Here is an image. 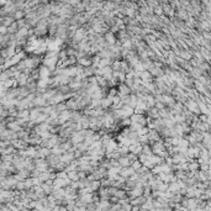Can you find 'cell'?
I'll return each instance as SVG.
<instances>
[{"instance_id":"obj_1","label":"cell","mask_w":211,"mask_h":211,"mask_svg":"<svg viewBox=\"0 0 211 211\" xmlns=\"http://www.w3.org/2000/svg\"><path fill=\"white\" fill-rule=\"evenodd\" d=\"M175 19H178V20H180V21L186 22V21L190 19V15H189V13H188L184 8H181V9L177 10V13H175Z\"/></svg>"},{"instance_id":"obj_2","label":"cell","mask_w":211,"mask_h":211,"mask_svg":"<svg viewBox=\"0 0 211 211\" xmlns=\"http://www.w3.org/2000/svg\"><path fill=\"white\" fill-rule=\"evenodd\" d=\"M74 161H75V156H74V153H72V152H66V153H63V154L61 156V162L66 163L67 165L72 164Z\"/></svg>"},{"instance_id":"obj_3","label":"cell","mask_w":211,"mask_h":211,"mask_svg":"<svg viewBox=\"0 0 211 211\" xmlns=\"http://www.w3.org/2000/svg\"><path fill=\"white\" fill-rule=\"evenodd\" d=\"M140 79L143 83H154V77L151 74V72L148 70H143L140 73Z\"/></svg>"},{"instance_id":"obj_4","label":"cell","mask_w":211,"mask_h":211,"mask_svg":"<svg viewBox=\"0 0 211 211\" xmlns=\"http://www.w3.org/2000/svg\"><path fill=\"white\" fill-rule=\"evenodd\" d=\"M148 137H149V141H151V143H149L151 146H152L153 143H156V142H158V141L163 140V138H162V136H161V133H159L158 131H156V130H149Z\"/></svg>"},{"instance_id":"obj_5","label":"cell","mask_w":211,"mask_h":211,"mask_svg":"<svg viewBox=\"0 0 211 211\" xmlns=\"http://www.w3.org/2000/svg\"><path fill=\"white\" fill-rule=\"evenodd\" d=\"M113 105H114V101H113V98H111V96H108V98H105V99H101L100 106H101L104 110H109V109H111Z\"/></svg>"},{"instance_id":"obj_6","label":"cell","mask_w":211,"mask_h":211,"mask_svg":"<svg viewBox=\"0 0 211 211\" xmlns=\"http://www.w3.org/2000/svg\"><path fill=\"white\" fill-rule=\"evenodd\" d=\"M11 146L14 147V148H16L18 151H21V149H26L27 147H29V145L24 141V140H20V138H18V140H15V141H13L11 142Z\"/></svg>"},{"instance_id":"obj_7","label":"cell","mask_w":211,"mask_h":211,"mask_svg":"<svg viewBox=\"0 0 211 211\" xmlns=\"http://www.w3.org/2000/svg\"><path fill=\"white\" fill-rule=\"evenodd\" d=\"M135 173H136V170H135L132 167H129V168H121V170H120V175H121V177H124L125 179H130Z\"/></svg>"},{"instance_id":"obj_8","label":"cell","mask_w":211,"mask_h":211,"mask_svg":"<svg viewBox=\"0 0 211 211\" xmlns=\"http://www.w3.org/2000/svg\"><path fill=\"white\" fill-rule=\"evenodd\" d=\"M129 148H130V153H133V154H137V156H140V154L142 153L143 145H141L140 142H136V143L131 145Z\"/></svg>"},{"instance_id":"obj_9","label":"cell","mask_w":211,"mask_h":211,"mask_svg":"<svg viewBox=\"0 0 211 211\" xmlns=\"http://www.w3.org/2000/svg\"><path fill=\"white\" fill-rule=\"evenodd\" d=\"M104 38H105V41H106L110 46H114V45H116V42H117V37H116V35H114L113 32H108V34H105L104 35Z\"/></svg>"},{"instance_id":"obj_10","label":"cell","mask_w":211,"mask_h":211,"mask_svg":"<svg viewBox=\"0 0 211 211\" xmlns=\"http://www.w3.org/2000/svg\"><path fill=\"white\" fill-rule=\"evenodd\" d=\"M117 89H119V96H126V95H131L132 93H131V89L124 83V84H120L119 86H117Z\"/></svg>"},{"instance_id":"obj_11","label":"cell","mask_w":211,"mask_h":211,"mask_svg":"<svg viewBox=\"0 0 211 211\" xmlns=\"http://www.w3.org/2000/svg\"><path fill=\"white\" fill-rule=\"evenodd\" d=\"M146 116L151 117L152 120H157V119H161V115H159V110L157 108H151L147 110V114Z\"/></svg>"},{"instance_id":"obj_12","label":"cell","mask_w":211,"mask_h":211,"mask_svg":"<svg viewBox=\"0 0 211 211\" xmlns=\"http://www.w3.org/2000/svg\"><path fill=\"white\" fill-rule=\"evenodd\" d=\"M78 64L84 67V68H89V67L93 66V59H91V57L86 56V57H84L82 59H78Z\"/></svg>"},{"instance_id":"obj_13","label":"cell","mask_w":211,"mask_h":211,"mask_svg":"<svg viewBox=\"0 0 211 211\" xmlns=\"http://www.w3.org/2000/svg\"><path fill=\"white\" fill-rule=\"evenodd\" d=\"M178 57L183 58L184 61L190 62V59L193 58V52H191V50H180V53Z\"/></svg>"},{"instance_id":"obj_14","label":"cell","mask_w":211,"mask_h":211,"mask_svg":"<svg viewBox=\"0 0 211 211\" xmlns=\"http://www.w3.org/2000/svg\"><path fill=\"white\" fill-rule=\"evenodd\" d=\"M0 21H2V25H3V26L9 27V26H11V25L15 22V19H14L13 15H8V16H5V18H0Z\"/></svg>"},{"instance_id":"obj_15","label":"cell","mask_w":211,"mask_h":211,"mask_svg":"<svg viewBox=\"0 0 211 211\" xmlns=\"http://www.w3.org/2000/svg\"><path fill=\"white\" fill-rule=\"evenodd\" d=\"M29 78H30V77H27L26 74L21 73V74L16 78V80H18V83H19V86H26L27 83H29Z\"/></svg>"},{"instance_id":"obj_16","label":"cell","mask_w":211,"mask_h":211,"mask_svg":"<svg viewBox=\"0 0 211 211\" xmlns=\"http://www.w3.org/2000/svg\"><path fill=\"white\" fill-rule=\"evenodd\" d=\"M119 163H120V167L121 168H129L132 165V162L127 158V156H122L120 159H119Z\"/></svg>"},{"instance_id":"obj_17","label":"cell","mask_w":211,"mask_h":211,"mask_svg":"<svg viewBox=\"0 0 211 211\" xmlns=\"http://www.w3.org/2000/svg\"><path fill=\"white\" fill-rule=\"evenodd\" d=\"M132 69H133V68L130 66V63H129L127 61H125V59H122V61H121V72H122V73L129 74Z\"/></svg>"},{"instance_id":"obj_18","label":"cell","mask_w":211,"mask_h":211,"mask_svg":"<svg viewBox=\"0 0 211 211\" xmlns=\"http://www.w3.org/2000/svg\"><path fill=\"white\" fill-rule=\"evenodd\" d=\"M14 19H15V21H20V20H24V19H26V13L24 11V10H18L14 15Z\"/></svg>"},{"instance_id":"obj_19","label":"cell","mask_w":211,"mask_h":211,"mask_svg":"<svg viewBox=\"0 0 211 211\" xmlns=\"http://www.w3.org/2000/svg\"><path fill=\"white\" fill-rule=\"evenodd\" d=\"M19 30H20V29H19V25H18V22H16V21H15L11 26H9V27H8V32H9L10 35H16V34L19 32Z\"/></svg>"},{"instance_id":"obj_20","label":"cell","mask_w":211,"mask_h":211,"mask_svg":"<svg viewBox=\"0 0 211 211\" xmlns=\"http://www.w3.org/2000/svg\"><path fill=\"white\" fill-rule=\"evenodd\" d=\"M90 188H91L93 193L99 191L100 188H101V181H100V180H94V181H91V183H90Z\"/></svg>"},{"instance_id":"obj_21","label":"cell","mask_w":211,"mask_h":211,"mask_svg":"<svg viewBox=\"0 0 211 211\" xmlns=\"http://www.w3.org/2000/svg\"><path fill=\"white\" fill-rule=\"evenodd\" d=\"M68 178H69L72 181H79V172H78V170L69 172V173H68Z\"/></svg>"},{"instance_id":"obj_22","label":"cell","mask_w":211,"mask_h":211,"mask_svg":"<svg viewBox=\"0 0 211 211\" xmlns=\"http://www.w3.org/2000/svg\"><path fill=\"white\" fill-rule=\"evenodd\" d=\"M75 147H77V149H78L79 152H82L83 154H85V153L89 151V146H86L84 142H83V143H79V145H75Z\"/></svg>"},{"instance_id":"obj_23","label":"cell","mask_w":211,"mask_h":211,"mask_svg":"<svg viewBox=\"0 0 211 211\" xmlns=\"http://www.w3.org/2000/svg\"><path fill=\"white\" fill-rule=\"evenodd\" d=\"M41 185H42V188H43V190H45V193L47 194V196H48V195H52V193H53V190H54L52 185H48L47 183H42Z\"/></svg>"},{"instance_id":"obj_24","label":"cell","mask_w":211,"mask_h":211,"mask_svg":"<svg viewBox=\"0 0 211 211\" xmlns=\"http://www.w3.org/2000/svg\"><path fill=\"white\" fill-rule=\"evenodd\" d=\"M67 110H68V108H67L66 102H61V104L56 105V111H57L58 114H61V113H64V111H67Z\"/></svg>"},{"instance_id":"obj_25","label":"cell","mask_w":211,"mask_h":211,"mask_svg":"<svg viewBox=\"0 0 211 211\" xmlns=\"http://www.w3.org/2000/svg\"><path fill=\"white\" fill-rule=\"evenodd\" d=\"M111 68L114 72H121V61H119V59L114 61L111 64Z\"/></svg>"},{"instance_id":"obj_26","label":"cell","mask_w":211,"mask_h":211,"mask_svg":"<svg viewBox=\"0 0 211 211\" xmlns=\"http://www.w3.org/2000/svg\"><path fill=\"white\" fill-rule=\"evenodd\" d=\"M117 151L121 153V156H127V154L130 153V148H129L127 146H125V145H120Z\"/></svg>"},{"instance_id":"obj_27","label":"cell","mask_w":211,"mask_h":211,"mask_svg":"<svg viewBox=\"0 0 211 211\" xmlns=\"http://www.w3.org/2000/svg\"><path fill=\"white\" fill-rule=\"evenodd\" d=\"M142 153H143V154H147V156H152V154H153V151H152V146H151V145H143V149H142Z\"/></svg>"},{"instance_id":"obj_28","label":"cell","mask_w":211,"mask_h":211,"mask_svg":"<svg viewBox=\"0 0 211 211\" xmlns=\"http://www.w3.org/2000/svg\"><path fill=\"white\" fill-rule=\"evenodd\" d=\"M153 11H154V15H156V16H158V18H162V16L164 15V13H163V8H162L161 5H159V6H157Z\"/></svg>"},{"instance_id":"obj_29","label":"cell","mask_w":211,"mask_h":211,"mask_svg":"<svg viewBox=\"0 0 211 211\" xmlns=\"http://www.w3.org/2000/svg\"><path fill=\"white\" fill-rule=\"evenodd\" d=\"M116 95H119V89L117 88H109V96L114 98Z\"/></svg>"},{"instance_id":"obj_30","label":"cell","mask_w":211,"mask_h":211,"mask_svg":"<svg viewBox=\"0 0 211 211\" xmlns=\"http://www.w3.org/2000/svg\"><path fill=\"white\" fill-rule=\"evenodd\" d=\"M181 138H183V137H178V136H177V137H172V146H174V147H175V146H179Z\"/></svg>"},{"instance_id":"obj_31","label":"cell","mask_w":211,"mask_h":211,"mask_svg":"<svg viewBox=\"0 0 211 211\" xmlns=\"http://www.w3.org/2000/svg\"><path fill=\"white\" fill-rule=\"evenodd\" d=\"M137 133H138V136H146V135L149 133V129L148 127H142Z\"/></svg>"},{"instance_id":"obj_32","label":"cell","mask_w":211,"mask_h":211,"mask_svg":"<svg viewBox=\"0 0 211 211\" xmlns=\"http://www.w3.org/2000/svg\"><path fill=\"white\" fill-rule=\"evenodd\" d=\"M142 165H143V164H142L140 161H136V162H133V163H132V165H131V167H132V168H133V169L137 172V170H138V169H140Z\"/></svg>"},{"instance_id":"obj_33","label":"cell","mask_w":211,"mask_h":211,"mask_svg":"<svg viewBox=\"0 0 211 211\" xmlns=\"http://www.w3.org/2000/svg\"><path fill=\"white\" fill-rule=\"evenodd\" d=\"M127 158L133 163V162H136V161H138V156L137 154H133V153H129L127 154Z\"/></svg>"},{"instance_id":"obj_34","label":"cell","mask_w":211,"mask_h":211,"mask_svg":"<svg viewBox=\"0 0 211 211\" xmlns=\"http://www.w3.org/2000/svg\"><path fill=\"white\" fill-rule=\"evenodd\" d=\"M9 32H8V27L6 26H0V36H3V35H8Z\"/></svg>"},{"instance_id":"obj_35","label":"cell","mask_w":211,"mask_h":211,"mask_svg":"<svg viewBox=\"0 0 211 211\" xmlns=\"http://www.w3.org/2000/svg\"><path fill=\"white\" fill-rule=\"evenodd\" d=\"M154 108H157V109H158V110L161 111V110H163V109H165L167 106H165V105H164L163 102H159V101H157V102H156V106H154Z\"/></svg>"},{"instance_id":"obj_36","label":"cell","mask_w":211,"mask_h":211,"mask_svg":"<svg viewBox=\"0 0 211 211\" xmlns=\"http://www.w3.org/2000/svg\"><path fill=\"white\" fill-rule=\"evenodd\" d=\"M53 211H68V209L66 207V206H62V205H57L54 209H53Z\"/></svg>"},{"instance_id":"obj_37","label":"cell","mask_w":211,"mask_h":211,"mask_svg":"<svg viewBox=\"0 0 211 211\" xmlns=\"http://www.w3.org/2000/svg\"><path fill=\"white\" fill-rule=\"evenodd\" d=\"M113 101H114V105H119V104H121V102H122V101H121V98H120L119 95L114 96V98H113Z\"/></svg>"}]
</instances>
